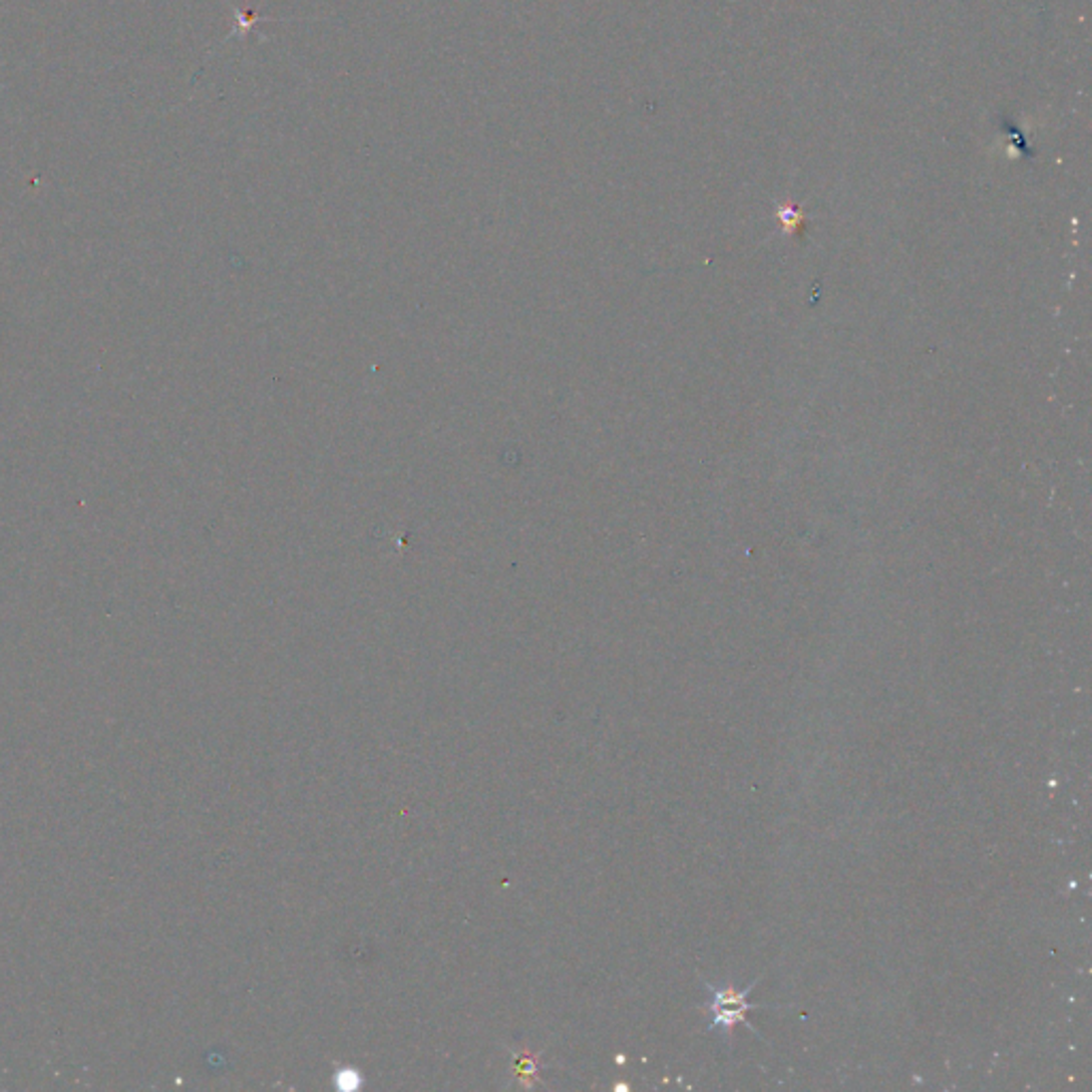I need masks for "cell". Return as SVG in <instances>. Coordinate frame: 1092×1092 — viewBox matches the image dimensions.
<instances>
[{
  "label": "cell",
  "mask_w": 1092,
  "mask_h": 1092,
  "mask_svg": "<svg viewBox=\"0 0 1092 1092\" xmlns=\"http://www.w3.org/2000/svg\"><path fill=\"white\" fill-rule=\"evenodd\" d=\"M704 986L706 990H709V1001H706L704 1005L706 1011H709V1030L730 1041L736 1024H745L747 1028H751L745 1016L747 1011L758 1009L760 1005L749 1003L747 996L753 990V986H756V981H751L743 990H738L734 986H711V983L706 981Z\"/></svg>",
  "instance_id": "obj_1"
}]
</instances>
